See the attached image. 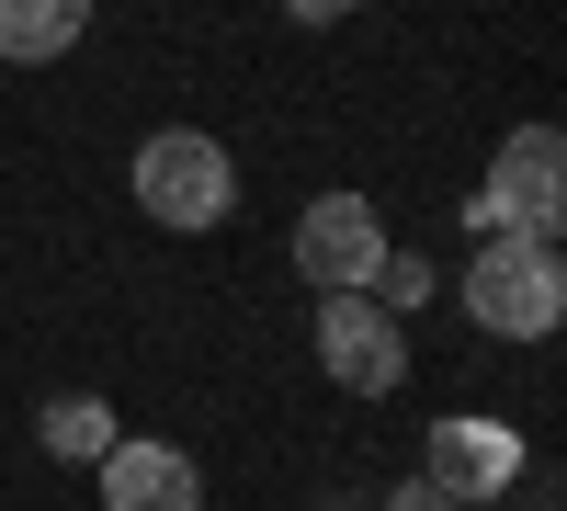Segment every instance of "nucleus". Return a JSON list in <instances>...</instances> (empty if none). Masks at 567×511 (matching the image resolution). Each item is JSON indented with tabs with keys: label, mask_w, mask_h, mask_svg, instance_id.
Wrapping results in <instances>:
<instances>
[{
	"label": "nucleus",
	"mask_w": 567,
	"mask_h": 511,
	"mask_svg": "<svg viewBox=\"0 0 567 511\" xmlns=\"http://www.w3.org/2000/svg\"><path fill=\"white\" fill-rule=\"evenodd\" d=\"M374 262H386V227H374L363 194H318V205L296 216V273H307L318 296H363Z\"/></svg>",
	"instance_id": "obj_5"
},
{
	"label": "nucleus",
	"mask_w": 567,
	"mask_h": 511,
	"mask_svg": "<svg viewBox=\"0 0 567 511\" xmlns=\"http://www.w3.org/2000/svg\"><path fill=\"white\" fill-rule=\"evenodd\" d=\"M136 205L159 227H227L239 171H227V149L205 125H159V136H136Z\"/></svg>",
	"instance_id": "obj_2"
},
{
	"label": "nucleus",
	"mask_w": 567,
	"mask_h": 511,
	"mask_svg": "<svg viewBox=\"0 0 567 511\" xmlns=\"http://www.w3.org/2000/svg\"><path fill=\"white\" fill-rule=\"evenodd\" d=\"M45 454H69V467H103V443H114V409L103 398H45Z\"/></svg>",
	"instance_id": "obj_9"
},
{
	"label": "nucleus",
	"mask_w": 567,
	"mask_h": 511,
	"mask_svg": "<svg viewBox=\"0 0 567 511\" xmlns=\"http://www.w3.org/2000/svg\"><path fill=\"white\" fill-rule=\"evenodd\" d=\"M80 23H91V0H0V58L45 69V58L80 45Z\"/></svg>",
	"instance_id": "obj_8"
},
{
	"label": "nucleus",
	"mask_w": 567,
	"mask_h": 511,
	"mask_svg": "<svg viewBox=\"0 0 567 511\" xmlns=\"http://www.w3.org/2000/svg\"><path fill=\"white\" fill-rule=\"evenodd\" d=\"M386 511H454V500H443V489H432V478H409V489H398V500H386Z\"/></svg>",
	"instance_id": "obj_11"
},
{
	"label": "nucleus",
	"mask_w": 567,
	"mask_h": 511,
	"mask_svg": "<svg viewBox=\"0 0 567 511\" xmlns=\"http://www.w3.org/2000/svg\"><path fill=\"white\" fill-rule=\"evenodd\" d=\"M511 467H523V432H511V421H443V432H432V467H420V478H432V489L465 511V500H499V489H511Z\"/></svg>",
	"instance_id": "obj_7"
},
{
	"label": "nucleus",
	"mask_w": 567,
	"mask_h": 511,
	"mask_svg": "<svg viewBox=\"0 0 567 511\" xmlns=\"http://www.w3.org/2000/svg\"><path fill=\"white\" fill-rule=\"evenodd\" d=\"M103 511H205V478L182 443H148V432H114L103 443Z\"/></svg>",
	"instance_id": "obj_6"
},
{
	"label": "nucleus",
	"mask_w": 567,
	"mask_h": 511,
	"mask_svg": "<svg viewBox=\"0 0 567 511\" xmlns=\"http://www.w3.org/2000/svg\"><path fill=\"white\" fill-rule=\"evenodd\" d=\"M477 227H511V239H556V227H567V136L556 125H511L499 136Z\"/></svg>",
	"instance_id": "obj_3"
},
{
	"label": "nucleus",
	"mask_w": 567,
	"mask_h": 511,
	"mask_svg": "<svg viewBox=\"0 0 567 511\" xmlns=\"http://www.w3.org/2000/svg\"><path fill=\"white\" fill-rule=\"evenodd\" d=\"M465 318L499 341H545L556 318H567V262L556 239H511V227H488L477 262H465Z\"/></svg>",
	"instance_id": "obj_1"
},
{
	"label": "nucleus",
	"mask_w": 567,
	"mask_h": 511,
	"mask_svg": "<svg viewBox=\"0 0 567 511\" xmlns=\"http://www.w3.org/2000/svg\"><path fill=\"white\" fill-rule=\"evenodd\" d=\"M318 364H329V387H352V398H386L409 376V330L374 296H318Z\"/></svg>",
	"instance_id": "obj_4"
},
{
	"label": "nucleus",
	"mask_w": 567,
	"mask_h": 511,
	"mask_svg": "<svg viewBox=\"0 0 567 511\" xmlns=\"http://www.w3.org/2000/svg\"><path fill=\"white\" fill-rule=\"evenodd\" d=\"M341 12H352V0H341Z\"/></svg>",
	"instance_id": "obj_12"
},
{
	"label": "nucleus",
	"mask_w": 567,
	"mask_h": 511,
	"mask_svg": "<svg viewBox=\"0 0 567 511\" xmlns=\"http://www.w3.org/2000/svg\"><path fill=\"white\" fill-rule=\"evenodd\" d=\"M374 307H386V318H409L420 296H432V262H409V251H386V262H374V285H363Z\"/></svg>",
	"instance_id": "obj_10"
}]
</instances>
